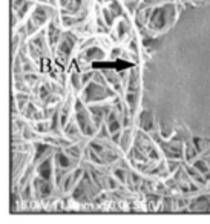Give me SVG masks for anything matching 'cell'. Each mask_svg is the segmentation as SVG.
Returning a JSON list of instances; mask_svg holds the SVG:
<instances>
[{"label":"cell","mask_w":210,"mask_h":224,"mask_svg":"<svg viewBox=\"0 0 210 224\" xmlns=\"http://www.w3.org/2000/svg\"><path fill=\"white\" fill-rule=\"evenodd\" d=\"M118 128H120L118 120L115 118V115H113V112H112L110 117H109V126H107V129H109L110 132H116V131H118Z\"/></svg>","instance_id":"1"},{"label":"cell","mask_w":210,"mask_h":224,"mask_svg":"<svg viewBox=\"0 0 210 224\" xmlns=\"http://www.w3.org/2000/svg\"><path fill=\"white\" fill-rule=\"evenodd\" d=\"M57 161H58V164H60L61 167H69V166H71V161H69V158L64 157L63 154H58V155H57Z\"/></svg>","instance_id":"2"},{"label":"cell","mask_w":210,"mask_h":224,"mask_svg":"<svg viewBox=\"0 0 210 224\" xmlns=\"http://www.w3.org/2000/svg\"><path fill=\"white\" fill-rule=\"evenodd\" d=\"M202 163H204V161H196V164H195V166H196V169H198L201 173H207L208 167H207V166H204Z\"/></svg>","instance_id":"3"},{"label":"cell","mask_w":210,"mask_h":224,"mask_svg":"<svg viewBox=\"0 0 210 224\" xmlns=\"http://www.w3.org/2000/svg\"><path fill=\"white\" fill-rule=\"evenodd\" d=\"M69 154H72V155L78 157V155H80V151H78V147H77V149H75V147H71V149H69Z\"/></svg>","instance_id":"4"},{"label":"cell","mask_w":210,"mask_h":224,"mask_svg":"<svg viewBox=\"0 0 210 224\" xmlns=\"http://www.w3.org/2000/svg\"><path fill=\"white\" fill-rule=\"evenodd\" d=\"M115 173L118 175V178H120V180H123V181L126 180V177H124V172H123V170H116Z\"/></svg>","instance_id":"5"},{"label":"cell","mask_w":210,"mask_h":224,"mask_svg":"<svg viewBox=\"0 0 210 224\" xmlns=\"http://www.w3.org/2000/svg\"><path fill=\"white\" fill-rule=\"evenodd\" d=\"M38 131H48L49 128H48V124H44V123H41V124H38V128H37Z\"/></svg>","instance_id":"6"}]
</instances>
